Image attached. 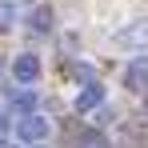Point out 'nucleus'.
<instances>
[{
  "mask_svg": "<svg viewBox=\"0 0 148 148\" xmlns=\"http://www.w3.org/2000/svg\"><path fill=\"white\" fill-rule=\"evenodd\" d=\"M48 132H52V124L44 120V116H36V112H24V116L16 120V136H20L24 144H40Z\"/></svg>",
  "mask_w": 148,
  "mask_h": 148,
  "instance_id": "1",
  "label": "nucleus"
},
{
  "mask_svg": "<svg viewBox=\"0 0 148 148\" xmlns=\"http://www.w3.org/2000/svg\"><path fill=\"white\" fill-rule=\"evenodd\" d=\"M116 44H120V48H148V16L124 24L120 32H116Z\"/></svg>",
  "mask_w": 148,
  "mask_h": 148,
  "instance_id": "2",
  "label": "nucleus"
},
{
  "mask_svg": "<svg viewBox=\"0 0 148 148\" xmlns=\"http://www.w3.org/2000/svg\"><path fill=\"white\" fill-rule=\"evenodd\" d=\"M12 76H16V84H32V80L40 76V56H36V52H20V56L12 60Z\"/></svg>",
  "mask_w": 148,
  "mask_h": 148,
  "instance_id": "3",
  "label": "nucleus"
},
{
  "mask_svg": "<svg viewBox=\"0 0 148 148\" xmlns=\"http://www.w3.org/2000/svg\"><path fill=\"white\" fill-rule=\"evenodd\" d=\"M124 88L128 92H148V60H132L124 68Z\"/></svg>",
  "mask_w": 148,
  "mask_h": 148,
  "instance_id": "4",
  "label": "nucleus"
},
{
  "mask_svg": "<svg viewBox=\"0 0 148 148\" xmlns=\"http://www.w3.org/2000/svg\"><path fill=\"white\" fill-rule=\"evenodd\" d=\"M100 104H104V84H100V80L84 84V92L76 96V108H80V112H92V108H100Z\"/></svg>",
  "mask_w": 148,
  "mask_h": 148,
  "instance_id": "5",
  "label": "nucleus"
},
{
  "mask_svg": "<svg viewBox=\"0 0 148 148\" xmlns=\"http://www.w3.org/2000/svg\"><path fill=\"white\" fill-rule=\"evenodd\" d=\"M28 28H32V32H48L52 28V8L48 4H36V8L28 12Z\"/></svg>",
  "mask_w": 148,
  "mask_h": 148,
  "instance_id": "6",
  "label": "nucleus"
},
{
  "mask_svg": "<svg viewBox=\"0 0 148 148\" xmlns=\"http://www.w3.org/2000/svg\"><path fill=\"white\" fill-rule=\"evenodd\" d=\"M20 20V4L16 0H0V28H12Z\"/></svg>",
  "mask_w": 148,
  "mask_h": 148,
  "instance_id": "7",
  "label": "nucleus"
},
{
  "mask_svg": "<svg viewBox=\"0 0 148 148\" xmlns=\"http://www.w3.org/2000/svg\"><path fill=\"white\" fill-rule=\"evenodd\" d=\"M72 144H76V148H108V140H104L100 132H80Z\"/></svg>",
  "mask_w": 148,
  "mask_h": 148,
  "instance_id": "8",
  "label": "nucleus"
},
{
  "mask_svg": "<svg viewBox=\"0 0 148 148\" xmlns=\"http://www.w3.org/2000/svg\"><path fill=\"white\" fill-rule=\"evenodd\" d=\"M12 104H16L20 112H32V104H36V96H32V92H16V96H12Z\"/></svg>",
  "mask_w": 148,
  "mask_h": 148,
  "instance_id": "9",
  "label": "nucleus"
},
{
  "mask_svg": "<svg viewBox=\"0 0 148 148\" xmlns=\"http://www.w3.org/2000/svg\"><path fill=\"white\" fill-rule=\"evenodd\" d=\"M0 148H8V144H4V140H0Z\"/></svg>",
  "mask_w": 148,
  "mask_h": 148,
  "instance_id": "10",
  "label": "nucleus"
},
{
  "mask_svg": "<svg viewBox=\"0 0 148 148\" xmlns=\"http://www.w3.org/2000/svg\"><path fill=\"white\" fill-rule=\"evenodd\" d=\"M32 148H36V144H32Z\"/></svg>",
  "mask_w": 148,
  "mask_h": 148,
  "instance_id": "11",
  "label": "nucleus"
}]
</instances>
